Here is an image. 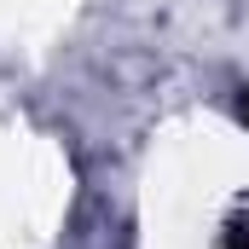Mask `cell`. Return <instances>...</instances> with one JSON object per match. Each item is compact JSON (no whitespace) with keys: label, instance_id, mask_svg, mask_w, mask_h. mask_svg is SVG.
Here are the masks:
<instances>
[{"label":"cell","instance_id":"cell-1","mask_svg":"<svg viewBox=\"0 0 249 249\" xmlns=\"http://www.w3.org/2000/svg\"><path fill=\"white\" fill-rule=\"evenodd\" d=\"M226 249H249V214H244V220H232V226H226Z\"/></svg>","mask_w":249,"mask_h":249},{"label":"cell","instance_id":"cell-2","mask_svg":"<svg viewBox=\"0 0 249 249\" xmlns=\"http://www.w3.org/2000/svg\"><path fill=\"white\" fill-rule=\"evenodd\" d=\"M244 116H249V110H244Z\"/></svg>","mask_w":249,"mask_h":249}]
</instances>
